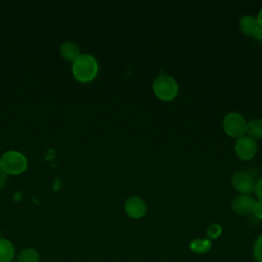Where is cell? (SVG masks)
Masks as SVG:
<instances>
[{
    "instance_id": "6da1fadb",
    "label": "cell",
    "mask_w": 262,
    "mask_h": 262,
    "mask_svg": "<svg viewBox=\"0 0 262 262\" xmlns=\"http://www.w3.org/2000/svg\"><path fill=\"white\" fill-rule=\"evenodd\" d=\"M72 73L79 82H91L98 73V63L93 55L81 54L72 66Z\"/></svg>"
},
{
    "instance_id": "7a4b0ae2",
    "label": "cell",
    "mask_w": 262,
    "mask_h": 262,
    "mask_svg": "<svg viewBox=\"0 0 262 262\" xmlns=\"http://www.w3.org/2000/svg\"><path fill=\"white\" fill-rule=\"evenodd\" d=\"M152 90L158 98L163 101H171L178 94L176 80L167 74H161L152 82Z\"/></svg>"
},
{
    "instance_id": "3957f363",
    "label": "cell",
    "mask_w": 262,
    "mask_h": 262,
    "mask_svg": "<svg viewBox=\"0 0 262 262\" xmlns=\"http://www.w3.org/2000/svg\"><path fill=\"white\" fill-rule=\"evenodd\" d=\"M28 167L27 158L19 151L9 150L0 158V170L6 174L18 175Z\"/></svg>"
},
{
    "instance_id": "277c9868",
    "label": "cell",
    "mask_w": 262,
    "mask_h": 262,
    "mask_svg": "<svg viewBox=\"0 0 262 262\" xmlns=\"http://www.w3.org/2000/svg\"><path fill=\"white\" fill-rule=\"evenodd\" d=\"M222 126L224 132L233 138H239L241 136L246 135L247 130V121L236 112H231L225 115L222 121Z\"/></svg>"
},
{
    "instance_id": "5b68a950",
    "label": "cell",
    "mask_w": 262,
    "mask_h": 262,
    "mask_svg": "<svg viewBox=\"0 0 262 262\" xmlns=\"http://www.w3.org/2000/svg\"><path fill=\"white\" fill-rule=\"evenodd\" d=\"M234 149H235L236 156L241 160L250 161L256 156L258 145L255 139L251 138L248 135H244L236 139Z\"/></svg>"
},
{
    "instance_id": "8992f818",
    "label": "cell",
    "mask_w": 262,
    "mask_h": 262,
    "mask_svg": "<svg viewBox=\"0 0 262 262\" xmlns=\"http://www.w3.org/2000/svg\"><path fill=\"white\" fill-rule=\"evenodd\" d=\"M231 185L241 194H250L254 191L255 182L249 173L237 171L231 177Z\"/></svg>"
},
{
    "instance_id": "52a82bcc",
    "label": "cell",
    "mask_w": 262,
    "mask_h": 262,
    "mask_svg": "<svg viewBox=\"0 0 262 262\" xmlns=\"http://www.w3.org/2000/svg\"><path fill=\"white\" fill-rule=\"evenodd\" d=\"M255 199L250 194H238L231 202V209L238 215L246 216L253 213Z\"/></svg>"
},
{
    "instance_id": "ba28073f",
    "label": "cell",
    "mask_w": 262,
    "mask_h": 262,
    "mask_svg": "<svg viewBox=\"0 0 262 262\" xmlns=\"http://www.w3.org/2000/svg\"><path fill=\"white\" fill-rule=\"evenodd\" d=\"M124 209L126 214L133 219H139L145 215L146 205L145 202L136 195L130 196L124 205Z\"/></svg>"
},
{
    "instance_id": "9c48e42d",
    "label": "cell",
    "mask_w": 262,
    "mask_h": 262,
    "mask_svg": "<svg viewBox=\"0 0 262 262\" xmlns=\"http://www.w3.org/2000/svg\"><path fill=\"white\" fill-rule=\"evenodd\" d=\"M59 51H60L61 57H62L64 60L71 61V62H74V61L81 55L79 46H78L76 43L72 42V41H66V42H63V43L60 45Z\"/></svg>"
},
{
    "instance_id": "30bf717a",
    "label": "cell",
    "mask_w": 262,
    "mask_h": 262,
    "mask_svg": "<svg viewBox=\"0 0 262 262\" xmlns=\"http://www.w3.org/2000/svg\"><path fill=\"white\" fill-rule=\"evenodd\" d=\"M258 20L257 17L252 15V14H247L244 15L238 23V27L239 30L247 36H252L254 30L256 29V27L258 26Z\"/></svg>"
},
{
    "instance_id": "8fae6325",
    "label": "cell",
    "mask_w": 262,
    "mask_h": 262,
    "mask_svg": "<svg viewBox=\"0 0 262 262\" xmlns=\"http://www.w3.org/2000/svg\"><path fill=\"white\" fill-rule=\"evenodd\" d=\"M14 258V248L12 244L0 237V262H11Z\"/></svg>"
},
{
    "instance_id": "7c38bea8",
    "label": "cell",
    "mask_w": 262,
    "mask_h": 262,
    "mask_svg": "<svg viewBox=\"0 0 262 262\" xmlns=\"http://www.w3.org/2000/svg\"><path fill=\"white\" fill-rule=\"evenodd\" d=\"M246 135L255 140L262 138V119H253L247 122Z\"/></svg>"
},
{
    "instance_id": "4fadbf2b",
    "label": "cell",
    "mask_w": 262,
    "mask_h": 262,
    "mask_svg": "<svg viewBox=\"0 0 262 262\" xmlns=\"http://www.w3.org/2000/svg\"><path fill=\"white\" fill-rule=\"evenodd\" d=\"M189 247L192 252L198 254H204L211 250L212 243L210 239L207 238H196L190 243Z\"/></svg>"
},
{
    "instance_id": "5bb4252c",
    "label": "cell",
    "mask_w": 262,
    "mask_h": 262,
    "mask_svg": "<svg viewBox=\"0 0 262 262\" xmlns=\"http://www.w3.org/2000/svg\"><path fill=\"white\" fill-rule=\"evenodd\" d=\"M17 262H39V254L34 249L23 250L17 256Z\"/></svg>"
},
{
    "instance_id": "9a60e30c",
    "label": "cell",
    "mask_w": 262,
    "mask_h": 262,
    "mask_svg": "<svg viewBox=\"0 0 262 262\" xmlns=\"http://www.w3.org/2000/svg\"><path fill=\"white\" fill-rule=\"evenodd\" d=\"M254 257L257 262H262V234L258 236L254 245Z\"/></svg>"
},
{
    "instance_id": "2e32d148",
    "label": "cell",
    "mask_w": 262,
    "mask_h": 262,
    "mask_svg": "<svg viewBox=\"0 0 262 262\" xmlns=\"http://www.w3.org/2000/svg\"><path fill=\"white\" fill-rule=\"evenodd\" d=\"M222 232V228L219 224H211L208 229H207V235L210 237V238H217L220 236Z\"/></svg>"
},
{
    "instance_id": "e0dca14e",
    "label": "cell",
    "mask_w": 262,
    "mask_h": 262,
    "mask_svg": "<svg viewBox=\"0 0 262 262\" xmlns=\"http://www.w3.org/2000/svg\"><path fill=\"white\" fill-rule=\"evenodd\" d=\"M253 214L259 218L262 219V200H259L255 203L254 209H253Z\"/></svg>"
},
{
    "instance_id": "ac0fdd59",
    "label": "cell",
    "mask_w": 262,
    "mask_h": 262,
    "mask_svg": "<svg viewBox=\"0 0 262 262\" xmlns=\"http://www.w3.org/2000/svg\"><path fill=\"white\" fill-rule=\"evenodd\" d=\"M254 191H255L256 195L258 196V199H259V200H262V177L259 178V179L257 180V182L255 183Z\"/></svg>"
},
{
    "instance_id": "d6986e66",
    "label": "cell",
    "mask_w": 262,
    "mask_h": 262,
    "mask_svg": "<svg viewBox=\"0 0 262 262\" xmlns=\"http://www.w3.org/2000/svg\"><path fill=\"white\" fill-rule=\"evenodd\" d=\"M252 37H253L254 39H256L257 41H259V42L262 41V26L258 25V26L256 27V29L254 30V32H253V34H252Z\"/></svg>"
},
{
    "instance_id": "ffe728a7",
    "label": "cell",
    "mask_w": 262,
    "mask_h": 262,
    "mask_svg": "<svg viewBox=\"0 0 262 262\" xmlns=\"http://www.w3.org/2000/svg\"><path fill=\"white\" fill-rule=\"evenodd\" d=\"M6 178H7V174L4 173L2 170H0V188L4 185Z\"/></svg>"
},
{
    "instance_id": "44dd1931",
    "label": "cell",
    "mask_w": 262,
    "mask_h": 262,
    "mask_svg": "<svg viewBox=\"0 0 262 262\" xmlns=\"http://www.w3.org/2000/svg\"><path fill=\"white\" fill-rule=\"evenodd\" d=\"M256 17H257L258 24H259L260 26H262V8L259 10V12H258V15H257Z\"/></svg>"
},
{
    "instance_id": "7402d4cb",
    "label": "cell",
    "mask_w": 262,
    "mask_h": 262,
    "mask_svg": "<svg viewBox=\"0 0 262 262\" xmlns=\"http://www.w3.org/2000/svg\"><path fill=\"white\" fill-rule=\"evenodd\" d=\"M261 43H262V41H261Z\"/></svg>"
}]
</instances>
